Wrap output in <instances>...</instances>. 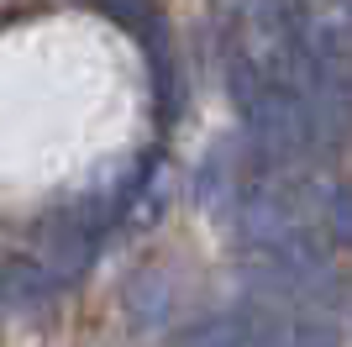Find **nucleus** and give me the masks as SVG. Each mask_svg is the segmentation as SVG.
Returning a JSON list of instances; mask_svg holds the SVG:
<instances>
[{"instance_id":"f03ea898","label":"nucleus","mask_w":352,"mask_h":347,"mask_svg":"<svg viewBox=\"0 0 352 347\" xmlns=\"http://www.w3.org/2000/svg\"><path fill=\"white\" fill-rule=\"evenodd\" d=\"M58 295H63V289L53 284V274L37 263L32 247H16V253L0 258V305H6V311H16V316H37V311H47Z\"/></svg>"},{"instance_id":"f257e3e1","label":"nucleus","mask_w":352,"mask_h":347,"mask_svg":"<svg viewBox=\"0 0 352 347\" xmlns=\"http://www.w3.org/2000/svg\"><path fill=\"white\" fill-rule=\"evenodd\" d=\"M174 347H331V321L294 305H242L195 321Z\"/></svg>"}]
</instances>
